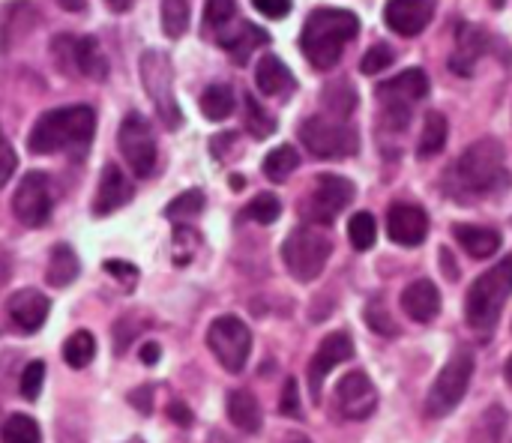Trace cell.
Instances as JSON below:
<instances>
[{
  "instance_id": "44dd1931",
  "label": "cell",
  "mask_w": 512,
  "mask_h": 443,
  "mask_svg": "<svg viewBox=\"0 0 512 443\" xmlns=\"http://www.w3.org/2000/svg\"><path fill=\"white\" fill-rule=\"evenodd\" d=\"M402 309L408 312V318H414L417 324H429L438 318L441 312V291L435 282L429 279H417L402 291Z\"/></svg>"
},
{
  "instance_id": "5bb4252c",
  "label": "cell",
  "mask_w": 512,
  "mask_h": 443,
  "mask_svg": "<svg viewBox=\"0 0 512 443\" xmlns=\"http://www.w3.org/2000/svg\"><path fill=\"white\" fill-rule=\"evenodd\" d=\"M336 408L342 411L345 420H366V417L375 414L378 390H375V384L369 381L366 372L354 369V372H348L339 381V387H336Z\"/></svg>"
},
{
  "instance_id": "ba28073f",
  "label": "cell",
  "mask_w": 512,
  "mask_h": 443,
  "mask_svg": "<svg viewBox=\"0 0 512 443\" xmlns=\"http://www.w3.org/2000/svg\"><path fill=\"white\" fill-rule=\"evenodd\" d=\"M300 141L303 147L318 159H342L354 156L360 147V138L354 126L333 120V117H306L300 123Z\"/></svg>"
},
{
  "instance_id": "7dc6e473",
  "label": "cell",
  "mask_w": 512,
  "mask_h": 443,
  "mask_svg": "<svg viewBox=\"0 0 512 443\" xmlns=\"http://www.w3.org/2000/svg\"><path fill=\"white\" fill-rule=\"evenodd\" d=\"M15 168H18V156H15V150H12L6 132L0 129V186L9 183V177L15 174Z\"/></svg>"
},
{
  "instance_id": "6da1fadb",
  "label": "cell",
  "mask_w": 512,
  "mask_h": 443,
  "mask_svg": "<svg viewBox=\"0 0 512 443\" xmlns=\"http://www.w3.org/2000/svg\"><path fill=\"white\" fill-rule=\"evenodd\" d=\"M357 30H360V21L354 12L321 6V9H312L306 18L303 33H300V48L315 69L327 72L342 60V51L357 36Z\"/></svg>"
},
{
  "instance_id": "f35d334b",
  "label": "cell",
  "mask_w": 512,
  "mask_h": 443,
  "mask_svg": "<svg viewBox=\"0 0 512 443\" xmlns=\"http://www.w3.org/2000/svg\"><path fill=\"white\" fill-rule=\"evenodd\" d=\"M252 222H258V225H273L279 216H282V201L273 195V192H261V195H255L249 204H246V210H243Z\"/></svg>"
},
{
  "instance_id": "83f0119b",
  "label": "cell",
  "mask_w": 512,
  "mask_h": 443,
  "mask_svg": "<svg viewBox=\"0 0 512 443\" xmlns=\"http://www.w3.org/2000/svg\"><path fill=\"white\" fill-rule=\"evenodd\" d=\"M447 135H450V126H447V117L441 111H429L426 120H423V132H420V141H417V156L423 159H432L444 150L447 144Z\"/></svg>"
},
{
  "instance_id": "8d00e7d4",
  "label": "cell",
  "mask_w": 512,
  "mask_h": 443,
  "mask_svg": "<svg viewBox=\"0 0 512 443\" xmlns=\"http://www.w3.org/2000/svg\"><path fill=\"white\" fill-rule=\"evenodd\" d=\"M0 438L3 443H42L36 420H30L27 414H12L0 429Z\"/></svg>"
},
{
  "instance_id": "f546056e",
  "label": "cell",
  "mask_w": 512,
  "mask_h": 443,
  "mask_svg": "<svg viewBox=\"0 0 512 443\" xmlns=\"http://www.w3.org/2000/svg\"><path fill=\"white\" fill-rule=\"evenodd\" d=\"M321 102H324V108L330 111L333 120H342L345 123L351 117V111L357 108V93H354V87L348 81H333V84L324 87Z\"/></svg>"
},
{
  "instance_id": "f6af8a7d",
  "label": "cell",
  "mask_w": 512,
  "mask_h": 443,
  "mask_svg": "<svg viewBox=\"0 0 512 443\" xmlns=\"http://www.w3.org/2000/svg\"><path fill=\"white\" fill-rule=\"evenodd\" d=\"M75 36H69V33H60V36H54V42H51V54H54V60H57V66H60V72H75Z\"/></svg>"
},
{
  "instance_id": "52a82bcc",
  "label": "cell",
  "mask_w": 512,
  "mask_h": 443,
  "mask_svg": "<svg viewBox=\"0 0 512 443\" xmlns=\"http://www.w3.org/2000/svg\"><path fill=\"white\" fill-rule=\"evenodd\" d=\"M429 96V75L423 69H405L396 78L378 84L381 99V117L390 129H405L411 120V111L420 99Z\"/></svg>"
},
{
  "instance_id": "f1b7e54d",
  "label": "cell",
  "mask_w": 512,
  "mask_h": 443,
  "mask_svg": "<svg viewBox=\"0 0 512 443\" xmlns=\"http://www.w3.org/2000/svg\"><path fill=\"white\" fill-rule=\"evenodd\" d=\"M201 114L207 117V120H228L231 114H234V105H237V99H234V90L228 87V84H210L204 93H201Z\"/></svg>"
},
{
  "instance_id": "603a6c76",
  "label": "cell",
  "mask_w": 512,
  "mask_h": 443,
  "mask_svg": "<svg viewBox=\"0 0 512 443\" xmlns=\"http://www.w3.org/2000/svg\"><path fill=\"white\" fill-rule=\"evenodd\" d=\"M459 246L471 255V258H492L501 249V234L495 228H483V225H456L453 228Z\"/></svg>"
},
{
  "instance_id": "5b68a950",
  "label": "cell",
  "mask_w": 512,
  "mask_h": 443,
  "mask_svg": "<svg viewBox=\"0 0 512 443\" xmlns=\"http://www.w3.org/2000/svg\"><path fill=\"white\" fill-rule=\"evenodd\" d=\"M333 255L330 237L315 225H300L282 243V261L297 282H315Z\"/></svg>"
},
{
  "instance_id": "9c48e42d",
  "label": "cell",
  "mask_w": 512,
  "mask_h": 443,
  "mask_svg": "<svg viewBox=\"0 0 512 443\" xmlns=\"http://www.w3.org/2000/svg\"><path fill=\"white\" fill-rule=\"evenodd\" d=\"M474 378V357L468 351H459L450 357V363L438 372L429 399H426V414L429 417H447L459 408V402L465 399L468 387Z\"/></svg>"
},
{
  "instance_id": "d6986e66",
  "label": "cell",
  "mask_w": 512,
  "mask_h": 443,
  "mask_svg": "<svg viewBox=\"0 0 512 443\" xmlns=\"http://www.w3.org/2000/svg\"><path fill=\"white\" fill-rule=\"evenodd\" d=\"M132 201V183L129 177L123 174L120 165L108 162L99 174V186H96V195H93V216H108L120 207H126Z\"/></svg>"
},
{
  "instance_id": "cb8c5ba5",
  "label": "cell",
  "mask_w": 512,
  "mask_h": 443,
  "mask_svg": "<svg viewBox=\"0 0 512 443\" xmlns=\"http://www.w3.org/2000/svg\"><path fill=\"white\" fill-rule=\"evenodd\" d=\"M81 273V264H78V255L72 246L66 243H57L48 255V264H45V282L48 288H66L69 282H75Z\"/></svg>"
},
{
  "instance_id": "9a60e30c",
  "label": "cell",
  "mask_w": 512,
  "mask_h": 443,
  "mask_svg": "<svg viewBox=\"0 0 512 443\" xmlns=\"http://www.w3.org/2000/svg\"><path fill=\"white\" fill-rule=\"evenodd\" d=\"M351 357H354V342H351L348 333H330V336L318 345V351L312 354V363H309V387H312V396H315V399H321V384H324V378H327L336 366H342L345 360H351Z\"/></svg>"
},
{
  "instance_id": "4316f807",
  "label": "cell",
  "mask_w": 512,
  "mask_h": 443,
  "mask_svg": "<svg viewBox=\"0 0 512 443\" xmlns=\"http://www.w3.org/2000/svg\"><path fill=\"white\" fill-rule=\"evenodd\" d=\"M228 420L240 429V432H249L255 435L264 423V414H261V405L258 399L249 393V390H234L228 396Z\"/></svg>"
},
{
  "instance_id": "ac0fdd59",
  "label": "cell",
  "mask_w": 512,
  "mask_h": 443,
  "mask_svg": "<svg viewBox=\"0 0 512 443\" xmlns=\"http://www.w3.org/2000/svg\"><path fill=\"white\" fill-rule=\"evenodd\" d=\"M387 234L393 243L399 246H423L426 234H429V216L423 207L417 204H393L387 210Z\"/></svg>"
},
{
  "instance_id": "816d5d0a",
  "label": "cell",
  "mask_w": 512,
  "mask_h": 443,
  "mask_svg": "<svg viewBox=\"0 0 512 443\" xmlns=\"http://www.w3.org/2000/svg\"><path fill=\"white\" fill-rule=\"evenodd\" d=\"M168 417H171L174 423H180V426H192V411H189L186 405H180V402H174V405L168 408Z\"/></svg>"
},
{
  "instance_id": "7c38bea8",
  "label": "cell",
  "mask_w": 512,
  "mask_h": 443,
  "mask_svg": "<svg viewBox=\"0 0 512 443\" xmlns=\"http://www.w3.org/2000/svg\"><path fill=\"white\" fill-rule=\"evenodd\" d=\"M51 204H54V195H51V180L42 174V171H27L12 195V213L21 225L27 228H39L48 222L51 216Z\"/></svg>"
},
{
  "instance_id": "7402d4cb",
  "label": "cell",
  "mask_w": 512,
  "mask_h": 443,
  "mask_svg": "<svg viewBox=\"0 0 512 443\" xmlns=\"http://www.w3.org/2000/svg\"><path fill=\"white\" fill-rule=\"evenodd\" d=\"M255 84L264 96H276V99H288L297 90V78L291 75V69L276 57V54H264L255 66Z\"/></svg>"
},
{
  "instance_id": "e0dca14e",
  "label": "cell",
  "mask_w": 512,
  "mask_h": 443,
  "mask_svg": "<svg viewBox=\"0 0 512 443\" xmlns=\"http://www.w3.org/2000/svg\"><path fill=\"white\" fill-rule=\"evenodd\" d=\"M48 312H51V300L36 288H21L6 300V315L12 327L21 333H39L42 324L48 321Z\"/></svg>"
},
{
  "instance_id": "4fadbf2b",
  "label": "cell",
  "mask_w": 512,
  "mask_h": 443,
  "mask_svg": "<svg viewBox=\"0 0 512 443\" xmlns=\"http://www.w3.org/2000/svg\"><path fill=\"white\" fill-rule=\"evenodd\" d=\"M354 201V183L339 174H321L309 195V219L330 225Z\"/></svg>"
},
{
  "instance_id": "db71d44e",
  "label": "cell",
  "mask_w": 512,
  "mask_h": 443,
  "mask_svg": "<svg viewBox=\"0 0 512 443\" xmlns=\"http://www.w3.org/2000/svg\"><path fill=\"white\" fill-rule=\"evenodd\" d=\"M57 6L66 9V12H84L87 9V0H57Z\"/></svg>"
},
{
  "instance_id": "d4e9b609",
  "label": "cell",
  "mask_w": 512,
  "mask_h": 443,
  "mask_svg": "<svg viewBox=\"0 0 512 443\" xmlns=\"http://www.w3.org/2000/svg\"><path fill=\"white\" fill-rule=\"evenodd\" d=\"M264 42H267V33L255 24H237V27L228 24L225 30H219V45L228 48L234 54V60H240V63Z\"/></svg>"
},
{
  "instance_id": "11a10c76",
  "label": "cell",
  "mask_w": 512,
  "mask_h": 443,
  "mask_svg": "<svg viewBox=\"0 0 512 443\" xmlns=\"http://www.w3.org/2000/svg\"><path fill=\"white\" fill-rule=\"evenodd\" d=\"M441 261H444V267H447V276H450V279H456V276H459V270H456V264H453L450 249H441Z\"/></svg>"
},
{
  "instance_id": "680465c9",
  "label": "cell",
  "mask_w": 512,
  "mask_h": 443,
  "mask_svg": "<svg viewBox=\"0 0 512 443\" xmlns=\"http://www.w3.org/2000/svg\"><path fill=\"white\" fill-rule=\"evenodd\" d=\"M507 381H510V384H512V357H510V360H507Z\"/></svg>"
},
{
  "instance_id": "484cf974",
  "label": "cell",
  "mask_w": 512,
  "mask_h": 443,
  "mask_svg": "<svg viewBox=\"0 0 512 443\" xmlns=\"http://www.w3.org/2000/svg\"><path fill=\"white\" fill-rule=\"evenodd\" d=\"M75 72H81L84 78H93V81L108 78V57L96 36H81L75 42Z\"/></svg>"
},
{
  "instance_id": "277c9868",
  "label": "cell",
  "mask_w": 512,
  "mask_h": 443,
  "mask_svg": "<svg viewBox=\"0 0 512 443\" xmlns=\"http://www.w3.org/2000/svg\"><path fill=\"white\" fill-rule=\"evenodd\" d=\"M512 294V255L483 273L465 297V318L474 330H492Z\"/></svg>"
},
{
  "instance_id": "b9f144b4",
  "label": "cell",
  "mask_w": 512,
  "mask_h": 443,
  "mask_svg": "<svg viewBox=\"0 0 512 443\" xmlns=\"http://www.w3.org/2000/svg\"><path fill=\"white\" fill-rule=\"evenodd\" d=\"M234 15H237V3L234 0H207L204 3V21L216 33L225 30L228 24H234Z\"/></svg>"
},
{
  "instance_id": "ab89813d",
  "label": "cell",
  "mask_w": 512,
  "mask_h": 443,
  "mask_svg": "<svg viewBox=\"0 0 512 443\" xmlns=\"http://www.w3.org/2000/svg\"><path fill=\"white\" fill-rule=\"evenodd\" d=\"M366 324H369L378 336H387V339H393V336L399 333V327L393 324V318H390V312H387V306H384L381 297H375V300L366 303Z\"/></svg>"
},
{
  "instance_id": "30bf717a",
  "label": "cell",
  "mask_w": 512,
  "mask_h": 443,
  "mask_svg": "<svg viewBox=\"0 0 512 443\" xmlns=\"http://www.w3.org/2000/svg\"><path fill=\"white\" fill-rule=\"evenodd\" d=\"M207 348L213 351V357L219 360V366L225 372L240 375L246 369L249 354H252V333L240 318L222 315L207 330Z\"/></svg>"
},
{
  "instance_id": "91938a15",
  "label": "cell",
  "mask_w": 512,
  "mask_h": 443,
  "mask_svg": "<svg viewBox=\"0 0 512 443\" xmlns=\"http://www.w3.org/2000/svg\"><path fill=\"white\" fill-rule=\"evenodd\" d=\"M501 3H504V0H495V6H501Z\"/></svg>"
},
{
  "instance_id": "ffe728a7",
  "label": "cell",
  "mask_w": 512,
  "mask_h": 443,
  "mask_svg": "<svg viewBox=\"0 0 512 443\" xmlns=\"http://www.w3.org/2000/svg\"><path fill=\"white\" fill-rule=\"evenodd\" d=\"M492 51V36L477 27V24H459V36H456V51L450 57V69L456 75H474L477 60L486 57Z\"/></svg>"
},
{
  "instance_id": "3957f363",
  "label": "cell",
  "mask_w": 512,
  "mask_h": 443,
  "mask_svg": "<svg viewBox=\"0 0 512 443\" xmlns=\"http://www.w3.org/2000/svg\"><path fill=\"white\" fill-rule=\"evenodd\" d=\"M456 177L459 186L468 195L486 198V195H498L512 183L510 171H507V156L501 141L495 138H480L474 141L456 162Z\"/></svg>"
},
{
  "instance_id": "8992f818",
  "label": "cell",
  "mask_w": 512,
  "mask_h": 443,
  "mask_svg": "<svg viewBox=\"0 0 512 443\" xmlns=\"http://www.w3.org/2000/svg\"><path fill=\"white\" fill-rule=\"evenodd\" d=\"M138 75H141V84L159 114V120L168 126V129H180L183 123V111L177 105V96H174V66H171V57L156 51V48H147L138 60Z\"/></svg>"
},
{
  "instance_id": "681fc988",
  "label": "cell",
  "mask_w": 512,
  "mask_h": 443,
  "mask_svg": "<svg viewBox=\"0 0 512 443\" xmlns=\"http://www.w3.org/2000/svg\"><path fill=\"white\" fill-rule=\"evenodd\" d=\"M252 3L267 18H285L291 12V0H252Z\"/></svg>"
},
{
  "instance_id": "ee69618b",
  "label": "cell",
  "mask_w": 512,
  "mask_h": 443,
  "mask_svg": "<svg viewBox=\"0 0 512 443\" xmlns=\"http://www.w3.org/2000/svg\"><path fill=\"white\" fill-rule=\"evenodd\" d=\"M393 60H396L393 48H390V45H384V42H378V45H372V48L363 54V60H360V72H363V75H378V72H384L387 66H393Z\"/></svg>"
},
{
  "instance_id": "d6a6232c",
  "label": "cell",
  "mask_w": 512,
  "mask_h": 443,
  "mask_svg": "<svg viewBox=\"0 0 512 443\" xmlns=\"http://www.w3.org/2000/svg\"><path fill=\"white\" fill-rule=\"evenodd\" d=\"M93 357H96V339L90 330H75L63 342V360L69 369H84V366H90Z\"/></svg>"
},
{
  "instance_id": "7bdbcfd3",
  "label": "cell",
  "mask_w": 512,
  "mask_h": 443,
  "mask_svg": "<svg viewBox=\"0 0 512 443\" xmlns=\"http://www.w3.org/2000/svg\"><path fill=\"white\" fill-rule=\"evenodd\" d=\"M42 387H45V363H42V360H33V363L24 366L18 390H21V396H24L27 402H36L39 393H42Z\"/></svg>"
},
{
  "instance_id": "8fae6325",
  "label": "cell",
  "mask_w": 512,
  "mask_h": 443,
  "mask_svg": "<svg viewBox=\"0 0 512 443\" xmlns=\"http://www.w3.org/2000/svg\"><path fill=\"white\" fill-rule=\"evenodd\" d=\"M117 147L123 162L132 168L135 177H150L156 168V135L141 114H126L117 129Z\"/></svg>"
},
{
  "instance_id": "4dcf8cb0",
  "label": "cell",
  "mask_w": 512,
  "mask_h": 443,
  "mask_svg": "<svg viewBox=\"0 0 512 443\" xmlns=\"http://www.w3.org/2000/svg\"><path fill=\"white\" fill-rule=\"evenodd\" d=\"M504 429H507V414L501 405H492L489 411H483V417L474 423L468 443H501L504 441Z\"/></svg>"
},
{
  "instance_id": "bcb514c9",
  "label": "cell",
  "mask_w": 512,
  "mask_h": 443,
  "mask_svg": "<svg viewBox=\"0 0 512 443\" xmlns=\"http://www.w3.org/2000/svg\"><path fill=\"white\" fill-rule=\"evenodd\" d=\"M105 273L114 276L117 282H123V291H132L138 282V267L129 261H105Z\"/></svg>"
},
{
  "instance_id": "74e56055",
  "label": "cell",
  "mask_w": 512,
  "mask_h": 443,
  "mask_svg": "<svg viewBox=\"0 0 512 443\" xmlns=\"http://www.w3.org/2000/svg\"><path fill=\"white\" fill-rule=\"evenodd\" d=\"M204 204H207L204 192H201V189H189V192L177 195V198L165 207V216H168L171 222H183V219L198 216V213L204 210Z\"/></svg>"
},
{
  "instance_id": "f907efd6",
  "label": "cell",
  "mask_w": 512,
  "mask_h": 443,
  "mask_svg": "<svg viewBox=\"0 0 512 443\" xmlns=\"http://www.w3.org/2000/svg\"><path fill=\"white\" fill-rule=\"evenodd\" d=\"M129 402H132L141 414H150V408H153V390H150V387L132 390V393H129Z\"/></svg>"
},
{
  "instance_id": "c3c4849f",
  "label": "cell",
  "mask_w": 512,
  "mask_h": 443,
  "mask_svg": "<svg viewBox=\"0 0 512 443\" xmlns=\"http://www.w3.org/2000/svg\"><path fill=\"white\" fill-rule=\"evenodd\" d=\"M279 411H282V417H300V390H297V381H294V378L285 381Z\"/></svg>"
},
{
  "instance_id": "2e32d148",
  "label": "cell",
  "mask_w": 512,
  "mask_h": 443,
  "mask_svg": "<svg viewBox=\"0 0 512 443\" xmlns=\"http://www.w3.org/2000/svg\"><path fill=\"white\" fill-rule=\"evenodd\" d=\"M438 0H387L384 21L399 36H417L435 18Z\"/></svg>"
},
{
  "instance_id": "d590c367",
  "label": "cell",
  "mask_w": 512,
  "mask_h": 443,
  "mask_svg": "<svg viewBox=\"0 0 512 443\" xmlns=\"http://www.w3.org/2000/svg\"><path fill=\"white\" fill-rule=\"evenodd\" d=\"M348 237L357 252H369L378 240V222L372 213H354L348 222Z\"/></svg>"
},
{
  "instance_id": "836d02e7",
  "label": "cell",
  "mask_w": 512,
  "mask_h": 443,
  "mask_svg": "<svg viewBox=\"0 0 512 443\" xmlns=\"http://www.w3.org/2000/svg\"><path fill=\"white\" fill-rule=\"evenodd\" d=\"M243 105H246V129H249V135L252 138H270L276 132V117L252 93H246Z\"/></svg>"
},
{
  "instance_id": "1f68e13d",
  "label": "cell",
  "mask_w": 512,
  "mask_h": 443,
  "mask_svg": "<svg viewBox=\"0 0 512 443\" xmlns=\"http://www.w3.org/2000/svg\"><path fill=\"white\" fill-rule=\"evenodd\" d=\"M297 165H300V153L291 144H282V147H276V150H270L264 156V174L273 183H285L297 171Z\"/></svg>"
},
{
  "instance_id": "9f6ffc18",
  "label": "cell",
  "mask_w": 512,
  "mask_h": 443,
  "mask_svg": "<svg viewBox=\"0 0 512 443\" xmlns=\"http://www.w3.org/2000/svg\"><path fill=\"white\" fill-rule=\"evenodd\" d=\"M105 3H108V6H111L114 12H126V9H129V6H132L135 0H105Z\"/></svg>"
},
{
  "instance_id": "7a4b0ae2",
  "label": "cell",
  "mask_w": 512,
  "mask_h": 443,
  "mask_svg": "<svg viewBox=\"0 0 512 443\" xmlns=\"http://www.w3.org/2000/svg\"><path fill=\"white\" fill-rule=\"evenodd\" d=\"M93 132H96V111L90 105H66V108L45 111L33 123L27 135V147L36 156H51L60 150H84Z\"/></svg>"
},
{
  "instance_id": "e575fe53",
  "label": "cell",
  "mask_w": 512,
  "mask_h": 443,
  "mask_svg": "<svg viewBox=\"0 0 512 443\" xmlns=\"http://www.w3.org/2000/svg\"><path fill=\"white\" fill-rule=\"evenodd\" d=\"M189 0H162V30L171 39H180L189 30Z\"/></svg>"
},
{
  "instance_id": "6f0895ef",
  "label": "cell",
  "mask_w": 512,
  "mask_h": 443,
  "mask_svg": "<svg viewBox=\"0 0 512 443\" xmlns=\"http://www.w3.org/2000/svg\"><path fill=\"white\" fill-rule=\"evenodd\" d=\"M288 443H312V441H309L306 435H291V438H288Z\"/></svg>"
},
{
  "instance_id": "f5cc1de1",
  "label": "cell",
  "mask_w": 512,
  "mask_h": 443,
  "mask_svg": "<svg viewBox=\"0 0 512 443\" xmlns=\"http://www.w3.org/2000/svg\"><path fill=\"white\" fill-rule=\"evenodd\" d=\"M141 360H144L147 366H153V363L159 360V345H156V342H147V345H141Z\"/></svg>"
},
{
  "instance_id": "60d3db41",
  "label": "cell",
  "mask_w": 512,
  "mask_h": 443,
  "mask_svg": "<svg viewBox=\"0 0 512 443\" xmlns=\"http://www.w3.org/2000/svg\"><path fill=\"white\" fill-rule=\"evenodd\" d=\"M198 240H201L198 231H192L189 225H177V231H174V249H171L177 267H186L192 261V255L198 249Z\"/></svg>"
}]
</instances>
